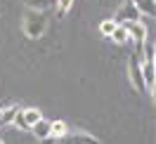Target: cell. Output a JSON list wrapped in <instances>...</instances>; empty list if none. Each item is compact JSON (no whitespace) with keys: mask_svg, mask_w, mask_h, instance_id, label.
I'll return each instance as SVG.
<instances>
[{"mask_svg":"<svg viewBox=\"0 0 156 144\" xmlns=\"http://www.w3.org/2000/svg\"><path fill=\"white\" fill-rule=\"evenodd\" d=\"M123 26L128 31V38L133 40V43H137V47H142V43L147 40V26L144 24L137 19V21H126Z\"/></svg>","mask_w":156,"mask_h":144,"instance_id":"5b68a950","label":"cell"},{"mask_svg":"<svg viewBox=\"0 0 156 144\" xmlns=\"http://www.w3.org/2000/svg\"><path fill=\"white\" fill-rule=\"evenodd\" d=\"M64 139V137H62ZM64 144H99L95 137H90V135H80V132H76V135H71V137H66L64 139Z\"/></svg>","mask_w":156,"mask_h":144,"instance_id":"9c48e42d","label":"cell"},{"mask_svg":"<svg viewBox=\"0 0 156 144\" xmlns=\"http://www.w3.org/2000/svg\"><path fill=\"white\" fill-rule=\"evenodd\" d=\"M0 144H5V142H2V139H0Z\"/></svg>","mask_w":156,"mask_h":144,"instance_id":"9a60e30c","label":"cell"},{"mask_svg":"<svg viewBox=\"0 0 156 144\" xmlns=\"http://www.w3.org/2000/svg\"><path fill=\"white\" fill-rule=\"evenodd\" d=\"M24 5H29L31 10L43 12V10H48L50 5H52V0H24Z\"/></svg>","mask_w":156,"mask_h":144,"instance_id":"7c38bea8","label":"cell"},{"mask_svg":"<svg viewBox=\"0 0 156 144\" xmlns=\"http://www.w3.org/2000/svg\"><path fill=\"white\" fill-rule=\"evenodd\" d=\"M140 52H133L130 59H128V76H130V83L137 92H144V78H142V61H140Z\"/></svg>","mask_w":156,"mask_h":144,"instance_id":"7a4b0ae2","label":"cell"},{"mask_svg":"<svg viewBox=\"0 0 156 144\" xmlns=\"http://www.w3.org/2000/svg\"><path fill=\"white\" fill-rule=\"evenodd\" d=\"M71 5H73V0H59V2H57V14H59V17H64V14L71 10Z\"/></svg>","mask_w":156,"mask_h":144,"instance_id":"5bb4252c","label":"cell"},{"mask_svg":"<svg viewBox=\"0 0 156 144\" xmlns=\"http://www.w3.org/2000/svg\"><path fill=\"white\" fill-rule=\"evenodd\" d=\"M66 135H69V125L64 121H52V137L55 139H62Z\"/></svg>","mask_w":156,"mask_h":144,"instance_id":"8fae6325","label":"cell"},{"mask_svg":"<svg viewBox=\"0 0 156 144\" xmlns=\"http://www.w3.org/2000/svg\"><path fill=\"white\" fill-rule=\"evenodd\" d=\"M116 26H118V24H116L114 19H104L102 24H99V33H102V36H107V38H109V36L114 33V29H116Z\"/></svg>","mask_w":156,"mask_h":144,"instance_id":"4fadbf2b","label":"cell"},{"mask_svg":"<svg viewBox=\"0 0 156 144\" xmlns=\"http://www.w3.org/2000/svg\"><path fill=\"white\" fill-rule=\"evenodd\" d=\"M19 109H21V106H17V104L7 106V109H0V125H10L12 121H14V116H17Z\"/></svg>","mask_w":156,"mask_h":144,"instance_id":"ba28073f","label":"cell"},{"mask_svg":"<svg viewBox=\"0 0 156 144\" xmlns=\"http://www.w3.org/2000/svg\"><path fill=\"white\" fill-rule=\"evenodd\" d=\"M45 31V14L38 10H29L24 14V33L29 38H40Z\"/></svg>","mask_w":156,"mask_h":144,"instance_id":"6da1fadb","label":"cell"},{"mask_svg":"<svg viewBox=\"0 0 156 144\" xmlns=\"http://www.w3.org/2000/svg\"><path fill=\"white\" fill-rule=\"evenodd\" d=\"M29 130L33 132V137H38L40 142H43V139L52 137V121H48V118H38V121L31 125Z\"/></svg>","mask_w":156,"mask_h":144,"instance_id":"8992f818","label":"cell"},{"mask_svg":"<svg viewBox=\"0 0 156 144\" xmlns=\"http://www.w3.org/2000/svg\"><path fill=\"white\" fill-rule=\"evenodd\" d=\"M133 5H135L140 14H144V17H154L156 14V2L154 0H133Z\"/></svg>","mask_w":156,"mask_h":144,"instance_id":"52a82bcc","label":"cell"},{"mask_svg":"<svg viewBox=\"0 0 156 144\" xmlns=\"http://www.w3.org/2000/svg\"><path fill=\"white\" fill-rule=\"evenodd\" d=\"M38 118H43L38 109H19V111H17V116H14V121H12V123L17 125L19 130H29V128H31V125H33V123H36Z\"/></svg>","mask_w":156,"mask_h":144,"instance_id":"3957f363","label":"cell"},{"mask_svg":"<svg viewBox=\"0 0 156 144\" xmlns=\"http://www.w3.org/2000/svg\"><path fill=\"white\" fill-rule=\"evenodd\" d=\"M109 38L114 40V43H118V45H126V43H130V38H128V31H126V26H123V24H118Z\"/></svg>","mask_w":156,"mask_h":144,"instance_id":"30bf717a","label":"cell"},{"mask_svg":"<svg viewBox=\"0 0 156 144\" xmlns=\"http://www.w3.org/2000/svg\"><path fill=\"white\" fill-rule=\"evenodd\" d=\"M140 17H142V14H140V10L133 5V0H126V2L118 7V12L114 14V21H116V24H126V21H137Z\"/></svg>","mask_w":156,"mask_h":144,"instance_id":"277c9868","label":"cell"}]
</instances>
